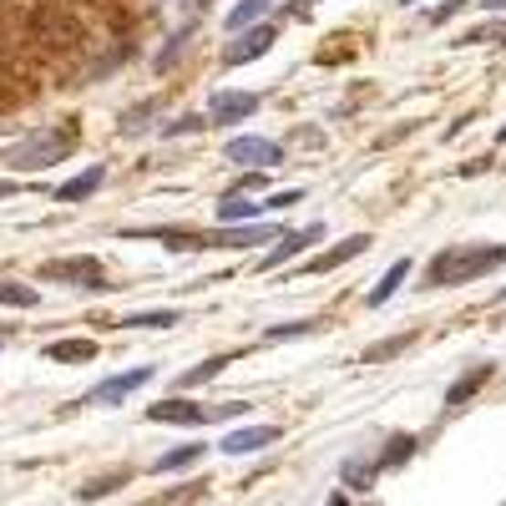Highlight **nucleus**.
<instances>
[{"mask_svg": "<svg viewBox=\"0 0 506 506\" xmlns=\"http://www.w3.org/2000/svg\"><path fill=\"white\" fill-rule=\"evenodd\" d=\"M506 264L501 243H456V248H440L426 264L420 289H451V284H476V279L496 274Z\"/></svg>", "mask_w": 506, "mask_h": 506, "instance_id": "obj_1", "label": "nucleus"}, {"mask_svg": "<svg viewBox=\"0 0 506 506\" xmlns=\"http://www.w3.org/2000/svg\"><path fill=\"white\" fill-rule=\"evenodd\" d=\"M21 46H31V51H77V46H87V26L67 5L41 0V5L21 11Z\"/></svg>", "mask_w": 506, "mask_h": 506, "instance_id": "obj_2", "label": "nucleus"}, {"mask_svg": "<svg viewBox=\"0 0 506 506\" xmlns=\"http://www.w3.org/2000/svg\"><path fill=\"white\" fill-rule=\"evenodd\" d=\"M71 147H77V127H46V132H31L21 137V142L5 153V167L11 173H41V167H56V163H67Z\"/></svg>", "mask_w": 506, "mask_h": 506, "instance_id": "obj_3", "label": "nucleus"}, {"mask_svg": "<svg viewBox=\"0 0 506 506\" xmlns=\"http://www.w3.org/2000/svg\"><path fill=\"white\" fill-rule=\"evenodd\" d=\"M243 400H228V406H198V400H163V406L147 410V420L157 426H208V420H228L238 416Z\"/></svg>", "mask_w": 506, "mask_h": 506, "instance_id": "obj_4", "label": "nucleus"}, {"mask_svg": "<svg viewBox=\"0 0 506 506\" xmlns=\"http://www.w3.org/2000/svg\"><path fill=\"white\" fill-rule=\"evenodd\" d=\"M41 279L46 284H71V289H111L107 274H101V258H91V253L51 258V264H41Z\"/></svg>", "mask_w": 506, "mask_h": 506, "instance_id": "obj_5", "label": "nucleus"}, {"mask_svg": "<svg viewBox=\"0 0 506 506\" xmlns=\"http://www.w3.org/2000/svg\"><path fill=\"white\" fill-rule=\"evenodd\" d=\"M223 163H233V167H258V173H269V167L284 163V147H279L274 137H258V132L228 137V147H223Z\"/></svg>", "mask_w": 506, "mask_h": 506, "instance_id": "obj_6", "label": "nucleus"}, {"mask_svg": "<svg viewBox=\"0 0 506 506\" xmlns=\"http://www.w3.org/2000/svg\"><path fill=\"white\" fill-rule=\"evenodd\" d=\"M284 228L279 223H218L213 233H203L208 248H253V243H279Z\"/></svg>", "mask_w": 506, "mask_h": 506, "instance_id": "obj_7", "label": "nucleus"}, {"mask_svg": "<svg viewBox=\"0 0 506 506\" xmlns=\"http://www.w3.org/2000/svg\"><path fill=\"white\" fill-rule=\"evenodd\" d=\"M153 380V364H137V370H121V374H107L101 385H91L87 406H121L127 395H137V390Z\"/></svg>", "mask_w": 506, "mask_h": 506, "instance_id": "obj_8", "label": "nucleus"}, {"mask_svg": "<svg viewBox=\"0 0 506 506\" xmlns=\"http://www.w3.org/2000/svg\"><path fill=\"white\" fill-rule=\"evenodd\" d=\"M274 41H279L274 26H264V21L248 26V31H238V41L223 46V67H243V61H258V56L274 51Z\"/></svg>", "mask_w": 506, "mask_h": 506, "instance_id": "obj_9", "label": "nucleus"}, {"mask_svg": "<svg viewBox=\"0 0 506 506\" xmlns=\"http://www.w3.org/2000/svg\"><path fill=\"white\" fill-rule=\"evenodd\" d=\"M324 238V223H304V228H284V238L274 243V248L258 258V274H269V269L289 264V258H299V253L309 248V243H320Z\"/></svg>", "mask_w": 506, "mask_h": 506, "instance_id": "obj_10", "label": "nucleus"}, {"mask_svg": "<svg viewBox=\"0 0 506 506\" xmlns=\"http://www.w3.org/2000/svg\"><path fill=\"white\" fill-rule=\"evenodd\" d=\"M258 107H264L258 91H213V97H208V121H213V127H228V121L253 117Z\"/></svg>", "mask_w": 506, "mask_h": 506, "instance_id": "obj_11", "label": "nucleus"}, {"mask_svg": "<svg viewBox=\"0 0 506 506\" xmlns=\"http://www.w3.org/2000/svg\"><path fill=\"white\" fill-rule=\"evenodd\" d=\"M370 233H350V238L344 243H334V248H324V253H314V258H309L304 264V274H330V269H344L350 264V258H360L364 248H370Z\"/></svg>", "mask_w": 506, "mask_h": 506, "instance_id": "obj_12", "label": "nucleus"}, {"mask_svg": "<svg viewBox=\"0 0 506 506\" xmlns=\"http://www.w3.org/2000/svg\"><path fill=\"white\" fill-rule=\"evenodd\" d=\"M279 436H284L279 426H243V430H233V436L218 440V451L223 456H253V451H264V446H274Z\"/></svg>", "mask_w": 506, "mask_h": 506, "instance_id": "obj_13", "label": "nucleus"}, {"mask_svg": "<svg viewBox=\"0 0 506 506\" xmlns=\"http://www.w3.org/2000/svg\"><path fill=\"white\" fill-rule=\"evenodd\" d=\"M269 203H253V193H228L218 203V223H264Z\"/></svg>", "mask_w": 506, "mask_h": 506, "instance_id": "obj_14", "label": "nucleus"}, {"mask_svg": "<svg viewBox=\"0 0 506 506\" xmlns=\"http://www.w3.org/2000/svg\"><path fill=\"white\" fill-rule=\"evenodd\" d=\"M101 183H107V167H101V163H91L87 173H77L71 183H61V187H56V203H81V198H91V193H97Z\"/></svg>", "mask_w": 506, "mask_h": 506, "instance_id": "obj_15", "label": "nucleus"}, {"mask_svg": "<svg viewBox=\"0 0 506 506\" xmlns=\"http://www.w3.org/2000/svg\"><path fill=\"white\" fill-rule=\"evenodd\" d=\"M41 354L51 364H91L97 360V340H51Z\"/></svg>", "mask_w": 506, "mask_h": 506, "instance_id": "obj_16", "label": "nucleus"}, {"mask_svg": "<svg viewBox=\"0 0 506 506\" xmlns=\"http://www.w3.org/2000/svg\"><path fill=\"white\" fill-rule=\"evenodd\" d=\"M491 374H496V364H476V370H466V374H461V380H456V385H451V390H446V410H461V406H466V400H471V395H476V390H481V385H486V380H491Z\"/></svg>", "mask_w": 506, "mask_h": 506, "instance_id": "obj_17", "label": "nucleus"}, {"mask_svg": "<svg viewBox=\"0 0 506 506\" xmlns=\"http://www.w3.org/2000/svg\"><path fill=\"white\" fill-rule=\"evenodd\" d=\"M406 279H410V258H395V264L385 269V279H380V284H374L370 294H364V304H370V309L390 304V299L400 294V284H406Z\"/></svg>", "mask_w": 506, "mask_h": 506, "instance_id": "obj_18", "label": "nucleus"}, {"mask_svg": "<svg viewBox=\"0 0 506 506\" xmlns=\"http://www.w3.org/2000/svg\"><path fill=\"white\" fill-rule=\"evenodd\" d=\"M269 11H274V0H238V5H233L228 16H223V26H228V31L238 36V31H248V26H258Z\"/></svg>", "mask_w": 506, "mask_h": 506, "instance_id": "obj_19", "label": "nucleus"}, {"mask_svg": "<svg viewBox=\"0 0 506 506\" xmlns=\"http://www.w3.org/2000/svg\"><path fill=\"white\" fill-rule=\"evenodd\" d=\"M203 451H208V446H198V440H193V446H177V451H163V456L153 461V471H157V476L187 471V466H198V461H203Z\"/></svg>", "mask_w": 506, "mask_h": 506, "instance_id": "obj_20", "label": "nucleus"}, {"mask_svg": "<svg viewBox=\"0 0 506 506\" xmlns=\"http://www.w3.org/2000/svg\"><path fill=\"white\" fill-rule=\"evenodd\" d=\"M117 324H127V330H173V324H183V314L177 309H137V314H127Z\"/></svg>", "mask_w": 506, "mask_h": 506, "instance_id": "obj_21", "label": "nucleus"}, {"mask_svg": "<svg viewBox=\"0 0 506 506\" xmlns=\"http://www.w3.org/2000/svg\"><path fill=\"white\" fill-rule=\"evenodd\" d=\"M228 364H233V354H213V360L193 364V370H187L183 380H177V385H183V390H198V385H208V380H218V374L228 370Z\"/></svg>", "mask_w": 506, "mask_h": 506, "instance_id": "obj_22", "label": "nucleus"}, {"mask_svg": "<svg viewBox=\"0 0 506 506\" xmlns=\"http://www.w3.org/2000/svg\"><path fill=\"white\" fill-rule=\"evenodd\" d=\"M410 344H416V330L395 334V340H380V344H370V350L360 354V364H385V360H395V354H406Z\"/></svg>", "mask_w": 506, "mask_h": 506, "instance_id": "obj_23", "label": "nucleus"}, {"mask_svg": "<svg viewBox=\"0 0 506 506\" xmlns=\"http://www.w3.org/2000/svg\"><path fill=\"white\" fill-rule=\"evenodd\" d=\"M127 481H132V471H127V466H121V471L91 476L87 486H77V496H81V501H97V496H111V491H117V486H127Z\"/></svg>", "mask_w": 506, "mask_h": 506, "instance_id": "obj_24", "label": "nucleus"}, {"mask_svg": "<svg viewBox=\"0 0 506 506\" xmlns=\"http://www.w3.org/2000/svg\"><path fill=\"white\" fill-rule=\"evenodd\" d=\"M0 304H11V309H36V304H41V289L16 284V279H0Z\"/></svg>", "mask_w": 506, "mask_h": 506, "instance_id": "obj_25", "label": "nucleus"}, {"mask_svg": "<svg viewBox=\"0 0 506 506\" xmlns=\"http://www.w3.org/2000/svg\"><path fill=\"white\" fill-rule=\"evenodd\" d=\"M374 476H380V461H370V456H350L344 461V486H354V491H364Z\"/></svg>", "mask_w": 506, "mask_h": 506, "instance_id": "obj_26", "label": "nucleus"}, {"mask_svg": "<svg viewBox=\"0 0 506 506\" xmlns=\"http://www.w3.org/2000/svg\"><path fill=\"white\" fill-rule=\"evenodd\" d=\"M486 41L506 46V21H486V26H476V31H466L456 46H486Z\"/></svg>", "mask_w": 506, "mask_h": 506, "instance_id": "obj_27", "label": "nucleus"}, {"mask_svg": "<svg viewBox=\"0 0 506 506\" xmlns=\"http://www.w3.org/2000/svg\"><path fill=\"white\" fill-rule=\"evenodd\" d=\"M320 330V320H294V324H274V330L264 334L269 344H284V340H304V334Z\"/></svg>", "mask_w": 506, "mask_h": 506, "instance_id": "obj_28", "label": "nucleus"}, {"mask_svg": "<svg viewBox=\"0 0 506 506\" xmlns=\"http://www.w3.org/2000/svg\"><path fill=\"white\" fill-rule=\"evenodd\" d=\"M157 107H163V101H142V107H132V111H121V132H127V137H132V132H142V127H147V117H153V111Z\"/></svg>", "mask_w": 506, "mask_h": 506, "instance_id": "obj_29", "label": "nucleus"}, {"mask_svg": "<svg viewBox=\"0 0 506 506\" xmlns=\"http://www.w3.org/2000/svg\"><path fill=\"white\" fill-rule=\"evenodd\" d=\"M410 451H416V436H395V440H390V451L380 456V466H400Z\"/></svg>", "mask_w": 506, "mask_h": 506, "instance_id": "obj_30", "label": "nucleus"}, {"mask_svg": "<svg viewBox=\"0 0 506 506\" xmlns=\"http://www.w3.org/2000/svg\"><path fill=\"white\" fill-rule=\"evenodd\" d=\"M198 127H208V117H177L163 127V137H183V132H198Z\"/></svg>", "mask_w": 506, "mask_h": 506, "instance_id": "obj_31", "label": "nucleus"}, {"mask_svg": "<svg viewBox=\"0 0 506 506\" xmlns=\"http://www.w3.org/2000/svg\"><path fill=\"white\" fill-rule=\"evenodd\" d=\"M471 5H481V11H491V16L506 11V0H471Z\"/></svg>", "mask_w": 506, "mask_h": 506, "instance_id": "obj_32", "label": "nucleus"}, {"mask_svg": "<svg viewBox=\"0 0 506 506\" xmlns=\"http://www.w3.org/2000/svg\"><path fill=\"white\" fill-rule=\"evenodd\" d=\"M324 506H350V496H340V491H334V496H330V501H324Z\"/></svg>", "mask_w": 506, "mask_h": 506, "instance_id": "obj_33", "label": "nucleus"}, {"mask_svg": "<svg viewBox=\"0 0 506 506\" xmlns=\"http://www.w3.org/2000/svg\"><path fill=\"white\" fill-rule=\"evenodd\" d=\"M11 193H16V183H0V198H11Z\"/></svg>", "mask_w": 506, "mask_h": 506, "instance_id": "obj_34", "label": "nucleus"}, {"mask_svg": "<svg viewBox=\"0 0 506 506\" xmlns=\"http://www.w3.org/2000/svg\"><path fill=\"white\" fill-rule=\"evenodd\" d=\"M496 304H506V289H496Z\"/></svg>", "mask_w": 506, "mask_h": 506, "instance_id": "obj_35", "label": "nucleus"}, {"mask_svg": "<svg viewBox=\"0 0 506 506\" xmlns=\"http://www.w3.org/2000/svg\"><path fill=\"white\" fill-rule=\"evenodd\" d=\"M496 142H506V127H501V132H496Z\"/></svg>", "mask_w": 506, "mask_h": 506, "instance_id": "obj_36", "label": "nucleus"}, {"mask_svg": "<svg viewBox=\"0 0 506 506\" xmlns=\"http://www.w3.org/2000/svg\"><path fill=\"white\" fill-rule=\"evenodd\" d=\"M400 5H420V0H400Z\"/></svg>", "mask_w": 506, "mask_h": 506, "instance_id": "obj_37", "label": "nucleus"}]
</instances>
